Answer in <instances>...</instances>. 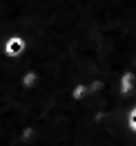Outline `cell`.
I'll return each mask as SVG.
<instances>
[{
    "instance_id": "obj_1",
    "label": "cell",
    "mask_w": 136,
    "mask_h": 146,
    "mask_svg": "<svg viewBox=\"0 0 136 146\" xmlns=\"http://www.w3.org/2000/svg\"><path fill=\"white\" fill-rule=\"evenodd\" d=\"M22 47H25V43H22V38L14 36L11 40H9V43H7V45H5V52H7V54H11V56H16L18 52L22 50Z\"/></svg>"
}]
</instances>
